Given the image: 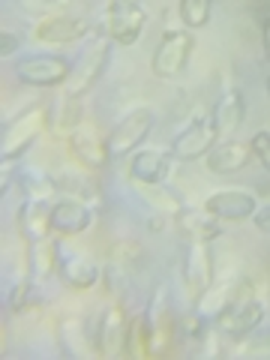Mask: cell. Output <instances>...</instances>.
Instances as JSON below:
<instances>
[{
	"label": "cell",
	"mask_w": 270,
	"mask_h": 360,
	"mask_svg": "<svg viewBox=\"0 0 270 360\" xmlns=\"http://www.w3.org/2000/svg\"><path fill=\"white\" fill-rule=\"evenodd\" d=\"M58 276L63 279L66 288L87 291V288H94L99 283V264L90 255H84V252H70V255L60 258Z\"/></svg>",
	"instance_id": "obj_20"
},
{
	"label": "cell",
	"mask_w": 270,
	"mask_h": 360,
	"mask_svg": "<svg viewBox=\"0 0 270 360\" xmlns=\"http://www.w3.org/2000/svg\"><path fill=\"white\" fill-rule=\"evenodd\" d=\"M252 160V148L246 141L219 139L207 153V172L210 174H238Z\"/></svg>",
	"instance_id": "obj_18"
},
{
	"label": "cell",
	"mask_w": 270,
	"mask_h": 360,
	"mask_svg": "<svg viewBox=\"0 0 270 360\" xmlns=\"http://www.w3.org/2000/svg\"><path fill=\"white\" fill-rule=\"evenodd\" d=\"M58 342H60V352L70 357H94L96 354L94 336H90V328L82 319H63L58 328Z\"/></svg>",
	"instance_id": "obj_22"
},
{
	"label": "cell",
	"mask_w": 270,
	"mask_h": 360,
	"mask_svg": "<svg viewBox=\"0 0 270 360\" xmlns=\"http://www.w3.org/2000/svg\"><path fill=\"white\" fill-rule=\"evenodd\" d=\"M66 148H70L72 160L87 168V172H103L111 160V150H108V139L96 132V127H90V123H82L70 139H66Z\"/></svg>",
	"instance_id": "obj_10"
},
{
	"label": "cell",
	"mask_w": 270,
	"mask_h": 360,
	"mask_svg": "<svg viewBox=\"0 0 270 360\" xmlns=\"http://www.w3.org/2000/svg\"><path fill=\"white\" fill-rule=\"evenodd\" d=\"M177 333H180V340H184V342H195V340H201V333H205V319H201L198 312L184 315V319L177 321Z\"/></svg>",
	"instance_id": "obj_32"
},
{
	"label": "cell",
	"mask_w": 270,
	"mask_h": 360,
	"mask_svg": "<svg viewBox=\"0 0 270 360\" xmlns=\"http://www.w3.org/2000/svg\"><path fill=\"white\" fill-rule=\"evenodd\" d=\"M94 225V205H87L82 198L63 195L58 201H51V231L58 234H82Z\"/></svg>",
	"instance_id": "obj_13"
},
{
	"label": "cell",
	"mask_w": 270,
	"mask_h": 360,
	"mask_svg": "<svg viewBox=\"0 0 270 360\" xmlns=\"http://www.w3.org/2000/svg\"><path fill=\"white\" fill-rule=\"evenodd\" d=\"M213 283V264H210V250L207 243H189L186 258H184V288L189 300H198L205 288Z\"/></svg>",
	"instance_id": "obj_16"
},
{
	"label": "cell",
	"mask_w": 270,
	"mask_h": 360,
	"mask_svg": "<svg viewBox=\"0 0 270 360\" xmlns=\"http://www.w3.org/2000/svg\"><path fill=\"white\" fill-rule=\"evenodd\" d=\"M193 49H195V37L193 30L186 27H168L162 33L160 45L153 51V60H150V72L162 82H174L177 75H184L189 58H193Z\"/></svg>",
	"instance_id": "obj_1"
},
{
	"label": "cell",
	"mask_w": 270,
	"mask_h": 360,
	"mask_svg": "<svg viewBox=\"0 0 270 360\" xmlns=\"http://www.w3.org/2000/svg\"><path fill=\"white\" fill-rule=\"evenodd\" d=\"M156 127V115L150 108H132L127 111L115 129L108 132V150H111V160L115 156H127L132 150H139V144H144V139L153 132Z\"/></svg>",
	"instance_id": "obj_6"
},
{
	"label": "cell",
	"mask_w": 270,
	"mask_h": 360,
	"mask_svg": "<svg viewBox=\"0 0 270 360\" xmlns=\"http://www.w3.org/2000/svg\"><path fill=\"white\" fill-rule=\"evenodd\" d=\"M250 148H252L255 160L270 172V129H258L252 139H250Z\"/></svg>",
	"instance_id": "obj_33"
},
{
	"label": "cell",
	"mask_w": 270,
	"mask_h": 360,
	"mask_svg": "<svg viewBox=\"0 0 270 360\" xmlns=\"http://www.w3.org/2000/svg\"><path fill=\"white\" fill-rule=\"evenodd\" d=\"M18 13L25 18H54V15H63L66 9L72 6V0H15Z\"/></svg>",
	"instance_id": "obj_29"
},
{
	"label": "cell",
	"mask_w": 270,
	"mask_h": 360,
	"mask_svg": "<svg viewBox=\"0 0 270 360\" xmlns=\"http://www.w3.org/2000/svg\"><path fill=\"white\" fill-rule=\"evenodd\" d=\"M54 184H58L60 193L72 195V198H82V201H87V205H96V201H99L96 189L90 186L84 177H75V174L66 172V174H58V177H54Z\"/></svg>",
	"instance_id": "obj_31"
},
{
	"label": "cell",
	"mask_w": 270,
	"mask_h": 360,
	"mask_svg": "<svg viewBox=\"0 0 270 360\" xmlns=\"http://www.w3.org/2000/svg\"><path fill=\"white\" fill-rule=\"evenodd\" d=\"M70 72L72 63L60 54H27L15 63L18 82L30 87H63Z\"/></svg>",
	"instance_id": "obj_5"
},
{
	"label": "cell",
	"mask_w": 270,
	"mask_h": 360,
	"mask_svg": "<svg viewBox=\"0 0 270 360\" xmlns=\"http://www.w3.org/2000/svg\"><path fill=\"white\" fill-rule=\"evenodd\" d=\"M139 195L144 205H150V210H156V213L174 217V213L184 210V198H180L174 189H168L165 184H139Z\"/></svg>",
	"instance_id": "obj_24"
},
{
	"label": "cell",
	"mask_w": 270,
	"mask_h": 360,
	"mask_svg": "<svg viewBox=\"0 0 270 360\" xmlns=\"http://www.w3.org/2000/svg\"><path fill=\"white\" fill-rule=\"evenodd\" d=\"M90 33V25L84 18H72V15H54V18H42L33 27V39L42 45H75L78 39H84Z\"/></svg>",
	"instance_id": "obj_15"
},
{
	"label": "cell",
	"mask_w": 270,
	"mask_h": 360,
	"mask_svg": "<svg viewBox=\"0 0 270 360\" xmlns=\"http://www.w3.org/2000/svg\"><path fill=\"white\" fill-rule=\"evenodd\" d=\"M174 225L189 243H207L210 246V240H217L222 234V219H217L205 207L201 210L184 207L180 213H174Z\"/></svg>",
	"instance_id": "obj_17"
},
{
	"label": "cell",
	"mask_w": 270,
	"mask_h": 360,
	"mask_svg": "<svg viewBox=\"0 0 270 360\" xmlns=\"http://www.w3.org/2000/svg\"><path fill=\"white\" fill-rule=\"evenodd\" d=\"M243 111H246V103H243V94L238 87H225L222 96L217 99V105H213V123H217V132L219 139H229V135L238 132L240 120H243Z\"/></svg>",
	"instance_id": "obj_21"
},
{
	"label": "cell",
	"mask_w": 270,
	"mask_h": 360,
	"mask_svg": "<svg viewBox=\"0 0 270 360\" xmlns=\"http://www.w3.org/2000/svg\"><path fill=\"white\" fill-rule=\"evenodd\" d=\"M250 288H252V283L243 279V288H240L238 300L231 303L229 312H222L217 319L219 333L231 336V340H246V336H252L264 321V303L258 297H252Z\"/></svg>",
	"instance_id": "obj_4"
},
{
	"label": "cell",
	"mask_w": 270,
	"mask_h": 360,
	"mask_svg": "<svg viewBox=\"0 0 270 360\" xmlns=\"http://www.w3.org/2000/svg\"><path fill=\"white\" fill-rule=\"evenodd\" d=\"M60 243L51 238H42L37 243H30V276L39 279V283H45L51 274H58L60 267Z\"/></svg>",
	"instance_id": "obj_23"
},
{
	"label": "cell",
	"mask_w": 270,
	"mask_h": 360,
	"mask_svg": "<svg viewBox=\"0 0 270 360\" xmlns=\"http://www.w3.org/2000/svg\"><path fill=\"white\" fill-rule=\"evenodd\" d=\"M144 25H148V13L141 4H111L103 13V30L115 45H135L141 37Z\"/></svg>",
	"instance_id": "obj_8"
},
{
	"label": "cell",
	"mask_w": 270,
	"mask_h": 360,
	"mask_svg": "<svg viewBox=\"0 0 270 360\" xmlns=\"http://www.w3.org/2000/svg\"><path fill=\"white\" fill-rule=\"evenodd\" d=\"M42 303V291H39V279H21V283L9 291V309L15 315H27V312H37Z\"/></svg>",
	"instance_id": "obj_27"
},
{
	"label": "cell",
	"mask_w": 270,
	"mask_h": 360,
	"mask_svg": "<svg viewBox=\"0 0 270 360\" xmlns=\"http://www.w3.org/2000/svg\"><path fill=\"white\" fill-rule=\"evenodd\" d=\"M15 229L27 243H37L51 234V201L25 198L15 213Z\"/></svg>",
	"instance_id": "obj_19"
},
{
	"label": "cell",
	"mask_w": 270,
	"mask_h": 360,
	"mask_svg": "<svg viewBox=\"0 0 270 360\" xmlns=\"http://www.w3.org/2000/svg\"><path fill=\"white\" fill-rule=\"evenodd\" d=\"M18 186H21V193H25V198H33V201H49L58 193L54 177L49 172H42V168H25V172L18 174Z\"/></svg>",
	"instance_id": "obj_26"
},
{
	"label": "cell",
	"mask_w": 270,
	"mask_h": 360,
	"mask_svg": "<svg viewBox=\"0 0 270 360\" xmlns=\"http://www.w3.org/2000/svg\"><path fill=\"white\" fill-rule=\"evenodd\" d=\"M111 4H141V0H111Z\"/></svg>",
	"instance_id": "obj_38"
},
{
	"label": "cell",
	"mask_w": 270,
	"mask_h": 360,
	"mask_svg": "<svg viewBox=\"0 0 270 360\" xmlns=\"http://www.w3.org/2000/svg\"><path fill=\"white\" fill-rule=\"evenodd\" d=\"M252 225H255L258 231L270 234V201H267V205H258V207H255V213H252Z\"/></svg>",
	"instance_id": "obj_35"
},
{
	"label": "cell",
	"mask_w": 270,
	"mask_h": 360,
	"mask_svg": "<svg viewBox=\"0 0 270 360\" xmlns=\"http://www.w3.org/2000/svg\"><path fill=\"white\" fill-rule=\"evenodd\" d=\"M108 58H111V39L108 37L96 39L90 49H84V54L78 58V63H72V72H70V78H66V84H63V96H72V99L87 96L90 90L99 84V78H103L105 66H108Z\"/></svg>",
	"instance_id": "obj_3"
},
{
	"label": "cell",
	"mask_w": 270,
	"mask_h": 360,
	"mask_svg": "<svg viewBox=\"0 0 270 360\" xmlns=\"http://www.w3.org/2000/svg\"><path fill=\"white\" fill-rule=\"evenodd\" d=\"M18 45H21L18 33L15 30H4V33H0V58H9V54H15Z\"/></svg>",
	"instance_id": "obj_34"
},
{
	"label": "cell",
	"mask_w": 270,
	"mask_h": 360,
	"mask_svg": "<svg viewBox=\"0 0 270 360\" xmlns=\"http://www.w3.org/2000/svg\"><path fill=\"white\" fill-rule=\"evenodd\" d=\"M210 13H213V0H177V15L186 30L207 27Z\"/></svg>",
	"instance_id": "obj_28"
},
{
	"label": "cell",
	"mask_w": 270,
	"mask_h": 360,
	"mask_svg": "<svg viewBox=\"0 0 270 360\" xmlns=\"http://www.w3.org/2000/svg\"><path fill=\"white\" fill-rule=\"evenodd\" d=\"M262 45H264V58L270 60V13L264 15V25H262Z\"/></svg>",
	"instance_id": "obj_37"
},
{
	"label": "cell",
	"mask_w": 270,
	"mask_h": 360,
	"mask_svg": "<svg viewBox=\"0 0 270 360\" xmlns=\"http://www.w3.org/2000/svg\"><path fill=\"white\" fill-rule=\"evenodd\" d=\"M267 96H270V75H267Z\"/></svg>",
	"instance_id": "obj_39"
},
{
	"label": "cell",
	"mask_w": 270,
	"mask_h": 360,
	"mask_svg": "<svg viewBox=\"0 0 270 360\" xmlns=\"http://www.w3.org/2000/svg\"><path fill=\"white\" fill-rule=\"evenodd\" d=\"M144 264V250H141V243H135V240H123L115 246V258H111V267L120 270L123 276H129L135 274V270H141Z\"/></svg>",
	"instance_id": "obj_30"
},
{
	"label": "cell",
	"mask_w": 270,
	"mask_h": 360,
	"mask_svg": "<svg viewBox=\"0 0 270 360\" xmlns=\"http://www.w3.org/2000/svg\"><path fill=\"white\" fill-rule=\"evenodd\" d=\"M78 127H82V99L60 96L58 105H54V111H51V129H54V135L70 139Z\"/></svg>",
	"instance_id": "obj_25"
},
{
	"label": "cell",
	"mask_w": 270,
	"mask_h": 360,
	"mask_svg": "<svg viewBox=\"0 0 270 360\" xmlns=\"http://www.w3.org/2000/svg\"><path fill=\"white\" fill-rule=\"evenodd\" d=\"M165 225H168V213H156V210H153V217L148 219V229H150V231H162Z\"/></svg>",
	"instance_id": "obj_36"
},
{
	"label": "cell",
	"mask_w": 270,
	"mask_h": 360,
	"mask_svg": "<svg viewBox=\"0 0 270 360\" xmlns=\"http://www.w3.org/2000/svg\"><path fill=\"white\" fill-rule=\"evenodd\" d=\"M240 288H243V279H238V276H219V279H213V283L205 288V295L195 300V312L205 321H217L222 312L231 309V303L238 300Z\"/></svg>",
	"instance_id": "obj_14"
},
{
	"label": "cell",
	"mask_w": 270,
	"mask_h": 360,
	"mask_svg": "<svg viewBox=\"0 0 270 360\" xmlns=\"http://www.w3.org/2000/svg\"><path fill=\"white\" fill-rule=\"evenodd\" d=\"M258 207V198L250 189H219L205 198V210L213 213L217 219H229V222H243L252 219V213Z\"/></svg>",
	"instance_id": "obj_11"
},
{
	"label": "cell",
	"mask_w": 270,
	"mask_h": 360,
	"mask_svg": "<svg viewBox=\"0 0 270 360\" xmlns=\"http://www.w3.org/2000/svg\"><path fill=\"white\" fill-rule=\"evenodd\" d=\"M51 115L42 105H33L27 111H21L9 120V127H4V139H0V156L4 160H21L37 139L45 132V127H51Z\"/></svg>",
	"instance_id": "obj_2"
},
{
	"label": "cell",
	"mask_w": 270,
	"mask_h": 360,
	"mask_svg": "<svg viewBox=\"0 0 270 360\" xmlns=\"http://www.w3.org/2000/svg\"><path fill=\"white\" fill-rule=\"evenodd\" d=\"M174 153L160 148H144L135 150L129 160V180L132 184H165L174 168Z\"/></svg>",
	"instance_id": "obj_12"
},
{
	"label": "cell",
	"mask_w": 270,
	"mask_h": 360,
	"mask_svg": "<svg viewBox=\"0 0 270 360\" xmlns=\"http://www.w3.org/2000/svg\"><path fill=\"white\" fill-rule=\"evenodd\" d=\"M90 336H94L96 354H103V357H120L127 352L129 328H127V315H123L117 303H111V307L103 309V315H96Z\"/></svg>",
	"instance_id": "obj_9"
},
{
	"label": "cell",
	"mask_w": 270,
	"mask_h": 360,
	"mask_svg": "<svg viewBox=\"0 0 270 360\" xmlns=\"http://www.w3.org/2000/svg\"><path fill=\"white\" fill-rule=\"evenodd\" d=\"M217 141H219V132H217V123H213V115H198L184 132L174 135L168 150L174 153L177 162H193L198 156H207Z\"/></svg>",
	"instance_id": "obj_7"
}]
</instances>
